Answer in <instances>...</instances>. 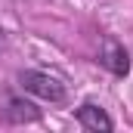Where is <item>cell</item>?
I'll use <instances>...</instances> for the list:
<instances>
[{
	"instance_id": "cell-2",
	"label": "cell",
	"mask_w": 133,
	"mask_h": 133,
	"mask_svg": "<svg viewBox=\"0 0 133 133\" xmlns=\"http://www.w3.org/2000/svg\"><path fill=\"white\" fill-rule=\"evenodd\" d=\"M99 62L108 68L115 77H127V74H130V53H127L115 37H105V40H102Z\"/></svg>"
},
{
	"instance_id": "cell-1",
	"label": "cell",
	"mask_w": 133,
	"mask_h": 133,
	"mask_svg": "<svg viewBox=\"0 0 133 133\" xmlns=\"http://www.w3.org/2000/svg\"><path fill=\"white\" fill-rule=\"evenodd\" d=\"M19 84H22V90L25 93H31L37 99H46V102H62L65 99V84L59 81V77H53V74H46V71H22L19 74Z\"/></svg>"
},
{
	"instance_id": "cell-5",
	"label": "cell",
	"mask_w": 133,
	"mask_h": 133,
	"mask_svg": "<svg viewBox=\"0 0 133 133\" xmlns=\"http://www.w3.org/2000/svg\"><path fill=\"white\" fill-rule=\"evenodd\" d=\"M3 40H6V34H3V31H0V46H3Z\"/></svg>"
},
{
	"instance_id": "cell-4",
	"label": "cell",
	"mask_w": 133,
	"mask_h": 133,
	"mask_svg": "<svg viewBox=\"0 0 133 133\" xmlns=\"http://www.w3.org/2000/svg\"><path fill=\"white\" fill-rule=\"evenodd\" d=\"M6 121H12V124H31V121H40V108L34 105L31 99H9L6 105Z\"/></svg>"
},
{
	"instance_id": "cell-3",
	"label": "cell",
	"mask_w": 133,
	"mask_h": 133,
	"mask_svg": "<svg viewBox=\"0 0 133 133\" xmlns=\"http://www.w3.org/2000/svg\"><path fill=\"white\" fill-rule=\"evenodd\" d=\"M74 118H77V124L84 130H115V121L105 115V108L96 105V102H84L74 111Z\"/></svg>"
}]
</instances>
